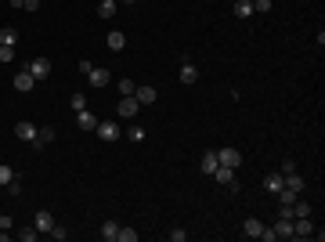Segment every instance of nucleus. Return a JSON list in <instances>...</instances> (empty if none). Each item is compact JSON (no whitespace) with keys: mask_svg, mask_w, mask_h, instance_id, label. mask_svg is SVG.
<instances>
[{"mask_svg":"<svg viewBox=\"0 0 325 242\" xmlns=\"http://www.w3.org/2000/svg\"><path fill=\"white\" fill-rule=\"evenodd\" d=\"M98 235H101V238H105V242H119V224H116V221H105V224H101V231H98Z\"/></svg>","mask_w":325,"mask_h":242,"instance_id":"f3484780","label":"nucleus"},{"mask_svg":"<svg viewBox=\"0 0 325 242\" xmlns=\"http://www.w3.org/2000/svg\"><path fill=\"white\" fill-rule=\"evenodd\" d=\"M8 192H11V195H22V181H18V177H15V181H11V184H8Z\"/></svg>","mask_w":325,"mask_h":242,"instance_id":"c9c22d12","label":"nucleus"},{"mask_svg":"<svg viewBox=\"0 0 325 242\" xmlns=\"http://www.w3.org/2000/svg\"><path fill=\"white\" fill-rule=\"evenodd\" d=\"M221 163H217V152H202V174H213Z\"/></svg>","mask_w":325,"mask_h":242,"instance_id":"4be33fe9","label":"nucleus"},{"mask_svg":"<svg viewBox=\"0 0 325 242\" xmlns=\"http://www.w3.org/2000/svg\"><path fill=\"white\" fill-rule=\"evenodd\" d=\"M76 127L84 130V134H91V130L98 127V116H94L91 109H79V112H76Z\"/></svg>","mask_w":325,"mask_h":242,"instance_id":"6e6552de","label":"nucleus"},{"mask_svg":"<svg viewBox=\"0 0 325 242\" xmlns=\"http://www.w3.org/2000/svg\"><path fill=\"white\" fill-rule=\"evenodd\" d=\"M47 238H55V242H65V238H69V231H65V228H58V224H55V228H51V231H47Z\"/></svg>","mask_w":325,"mask_h":242,"instance_id":"c85d7f7f","label":"nucleus"},{"mask_svg":"<svg viewBox=\"0 0 325 242\" xmlns=\"http://www.w3.org/2000/svg\"><path fill=\"white\" fill-rule=\"evenodd\" d=\"M181 84H184V87L199 84V69H195L192 62H184V65H181Z\"/></svg>","mask_w":325,"mask_h":242,"instance_id":"4468645a","label":"nucleus"},{"mask_svg":"<svg viewBox=\"0 0 325 242\" xmlns=\"http://www.w3.org/2000/svg\"><path fill=\"white\" fill-rule=\"evenodd\" d=\"M0 44H4V47H15V44H18V29L4 25V29H0Z\"/></svg>","mask_w":325,"mask_h":242,"instance_id":"412c9836","label":"nucleus"},{"mask_svg":"<svg viewBox=\"0 0 325 242\" xmlns=\"http://www.w3.org/2000/svg\"><path fill=\"white\" fill-rule=\"evenodd\" d=\"M105 44H109V51H123V47H127V36L119 33V29H112V33H109V40H105Z\"/></svg>","mask_w":325,"mask_h":242,"instance_id":"a211bd4d","label":"nucleus"},{"mask_svg":"<svg viewBox=\"0 0 325 242\" xmlns=\"http://www.w3.org/2000/svg\"><path fill=\"white\" fill-rule=\"evenodd\" d=\"M33 228H36L40 235H47V231L55 228V213H51V210H36V217H33Z\"/></svg>","mask_w":325,"mask_h":242,"instance_id":"0eeeda50","label":"nucleus"},{"mask_svg":"<svg viewBox=\"0 0 325 242\" xmlns=\"http://www.w3.org/2000/svg\"><path fill=\"white\" fill-rule=\"evenodd\" d=\"M69 105H72V109L79 112V109H87V98H84V94L76 91V94H69Z\"/></svg>","mask_w":325,"mask_h":242,"instance_id":"cd10ccee","label":"nucleus"},{"mask_svg":"<svg viewBox=\"0 0 325 242\" xmlns=\"http://www.w3.org/2000/svg\"><path fill=\"white\" fill-rule=\"evenodd\" d=\"M15 238H18V242H36L40 231H36V228H22V231H15Z\"/></svg>","mask_w":325,"mask_h":242,"instance_id":"393cba45","label":"nucleus"},{"mask_svg":"<svg viewBox=\"0 0 325 242\" xmlns=\"http://www.w3.org/2000/svg\"><path fill=\"white\" fill-rule=\"evenodd\" d=\"M127 4H130V0H127Z\"/></svg>","mask_w":325,"mask_h":242,"instance_id":"ea45409f","label":"nucleus"},{"mask_svg":"<svg viewBox=\"0 0 325 242\" xmlns=\"http://www.w3.org/2000/svg\"><path fill=\"white\" fill-rule=\"evenodd\" d=\"M116 91H119V98H130V94L138 91V84H134V79H119V84H116Z\"/></svg>","mask_w":325,"mask_h":242,"instance_id":"5701e85b","label":"nucleus"},{"mask_svg":"<svg viewBox=\"0 0 325 242\" xmlns=\"http://www.w3.org/2000/svg\"><path fill=\"white\" fill-rule=\"evenodd\" d=\"M119 242H138V231L134 228H119Z\"/></svg>","mask_w":325,"mask_h":242,"instance_id":"7c9ffc66","label":"nucleus"},{"mask_svg":"<svg viewBox=\"0 0 325 242\" xmlns=\"http://www.w3.org/2000/svg\"><path fill=\"white\" fill-rule=\"evenodd\" d=\"M127 138H130V141H141V138H145V130H141V127H130V130H127Z\"/></svg>","mask_w":325,"mask_h":242,"instance_id":"72a5a7b5","label":"nucleus"},{"mask_svg":"<svg viewBox=\"0 0 325 242\" xmlns=\"http://www.w3.org/2000/svg\"><path fill=\"white\" fill-rule=\"evenodd\" d=\"M231 15H235V18H250V15H253V0H235V4H231Z\"/></svg>","mask_w":325,"mask_h":242,"instance_id":"2eb2a0df","label":"nucleus"},{"mask_svg":"<svg viewBox=\"0 0 325 242\" xmlns=\"http://www.w3.org/2000/svg\"><path fill=\"white\" fill-rule=\"evenodd\" d=\"M282 181H286V188H289V192H296V195H304V188H307V181H304L296 170H293V174H282Z\"/></svg>","mask_w":325,"mask_h":242,"instance_id":"f8f14e48","label":"nucleus"},{"mask_svg":"<svg viewBox=\"0 0 325 242\" xmlns=\"http://www.w3.org/2000/svg\"><path fill=\"white\" fill-rule=\"evenodd\" d=\"M11 224H15V221H11V213H0V228H4V231H11Z\"/></svg>","mask_w":325,"mask_h":242,"instance_id":"f704fd0d","label":"nucleus"},{"mask_svg":"<svg viewBox=\"0 0 325 242\" xmlns=\"http://www.w3.org/2000/svg\"><path fill=\"white\" fill-rule=\"evenodd\" d=\"M264 188H267L271 195H278L282 188H286V181H282V174H267V177H264Z\"/></svg>","mask_w":325,"mask_h":242,"instance_id":"6ab92c4d","label":"nucleus"},{"mask_svg":"<svg viewBox=\"0 0 325 242\" xmlns=\"http://www.w3.org/2000/svg\"><path fill=\"white\" fill-rule=\"evenodd\" d=\"M0 62H15V47H4V44H0Z\"/></svg>","mask_w":325,"mask_h":242,"instance_id":"473e14b6","label":"nucleus"},{"mask_svg":"<svg viewBox=\"0 0 325 242\" xmlns=\"http://www.w3.org/2000/svg\"><path fill=\"white\" fill-rule=\"evenodd\" d=\"M11 181H15V170H11L8 163H0V184H4V188H8Z\"/></svg>","mask_w":325,"mask_h":242,"instance_id":"a878e982","label":"nucleus"},{"mask_svg":"<svg viewBox=\"0 0 325 242\" xmlns=\"http://www.w3.org/2000/svg\"><path fill=\"white\" fill-rule=\"evenodd\" d=\"M260 231H264V221H257V217L242 221V235H246V238H260Z\"/></svg>","mask_w":325,"mask_h":242,"instance_id":"9b49d317","label":"nucleus"},{"mask_svg":"<svg viewBox=\"0 0 325 242\" xmlns=\"http://www.w3.org/2000/svg\"><path fill=\"white\" fill-rule=\"evenodd\" d=\"M0 242H4V228H0Z\"/></svg>","mask_w":325,"mask_h":242,"instance_id":"58836bf2","label":"nucleus"},{"mask_svg":"<svg viewBox=\"0 0 325 242\" xmlns=\"http://www.w3.org/2000/svg\"><path fill=\"white\" fill-rule=\"evenodd\" d=\"M210 177H213L217 184H224V188H231V195L238 192V177H235V170H231V167H217V170H213Z\"/></svg>","mask_w":325,"mask_h":242,"instance_id":"f03ea898","label":"nucleus"},{"mask_svg":"<svg viewBox=\"0 0 325 242\" xmlns=\"http://www.w3.org/2000/svg\"><path fill=\"white\" fill-rule=\"evenodd\" d=\"M15 138H22V141H33V138H36V127L29 123V119H22V123H15Z\"/></svg>","mask_w":325,"mask_h":242,"instance_id":"dca6fc26","label":"nucleus"},{"mask_svg":"<svg viewBox=\"0 0 325 242\" xmlns=\"http://www.w3.org/2000/svg\"><path fill=\"white\" fill-rule=\"evenodd\" d=\"M116 15V0H101L98 4V18H112Z\"/></svg>","mask_w":325,"mask_h":242,"instance_id":"b1692460","label":"nucleus"},{"mask_svg":"<svg viewBox=\"0 0 325 242\" xmlns=\"http://www.w3.org/2000/svg\"><path fill=\"white\" fill-rule=\"evenodd\" d=\"M217 163H221V167L238 170V167H242V152H238V148H231V145H228V148H217Z\"/></svg>","mask_w":325,"mask_h":242,"instance_id":"f257e3e1","label":"nucleus"},{"mask_svg":"<svg viewBox=\"0 0 325 242\" xmlns=\"http://www.w3.org/2000/svg\"><path fill=\"white\" fill-rule=\"evenodd\" d=\"M260 242H275V228H264L260 231Z\"/></svg>","mask_w":325,"mask_h":242,"instance_id":"e433bc0d","label":"nucleus"},{"mask_svg":"<svg viewBox=\"0 0 325 242\" xmlns=\"http://www.w3.org/2000/svg\"><path fill=\"white\" fill-rule=\"evenodd\" d=\"M293 217H311V203H300V199H296V203H293Z\"/></svg>","mask_w":325,"mask_h":242,"instance_id":"bb28decb","label":"nucleus"},{"mask_svg":"<svg viewBox=\"0 0 325 242\" xmlns=\"http://www.w3.org/2000/svg\"><path fill=\"white\" fill-rule=\"evenodd\" d=\"M51 141H55V127H36V138H33L29 145H33L36 152H40V148H47Z\"/></svg>","mask_w":325,"mask_h":242,"instance_id":"1a4fd4ad","label":"nucleus"},{"mask_svg":"<svg viewBox=\"0 0 325 242\" xmlns=\"http://www.w3.org/2000/svg\"><path fill=\"white\" fill-rule=\"evenodd\" d=\"M134 98H138V105L145 109V105H155V101H159V91H155V87H138Z\"/></svg>","mask_w":325,"mask_h":242,"instance_id":"9d476101","label":"nucleus"},{"mask_svg":"<svg viewBox=\"0 0 325 242\" xmlns=\"http://www.w3.org/2000/svg\"><path fill=\"white\" fill-rule=\"evenodd\" d=\"M167 238H170V242H184V238H188V231H184V228H170V231H167Z\"/></svg>","mask_w":325,"mask_h":242,"instance_id":"c756f323","label":"nucleus"},{"mask_svg":"<svg viewBox=\"0 0 325 242\" xmlns=\"http://www.w3.org/2000/svg\"><path fill=\"white\" fill-rule=\"evenodd\" d=\"M22 8H25V11H36V8H40V0H22Z\"/></svg>","mask_w":325,"mask_h":242,"instance_id":"4c0bfd02","label":"nucleus"},{"mask_svg":"<svg viewBox=\"0 0 325 242\" xmlns=\"http://www.w3.org/2000/svg\"><path fill=\"white\" fill-rule=\"evenodd\" d=\"M94 134H98L101 141H116V138H119V123H116V119H98Z\"/></svg>","mask_w":325,"mask_h":242,"instance_id":"20e7f679","label":"nucleus"},{"mask_svg":"<svg viewBox=\"0 0 325 242\" xmlns=\"http://www.w3.org/2000/svg\"><path fill=\"white\" fill-rule=\"evenodd\" d=\"M29 72H33V79L40 84V79H47L51 76V58H29V65H25Z\"/></svg>","mask_w":325,"mask_h":242,"instance_id":"7ed1b4c3","label":"nucleus"},{"mask_svg":"<svg viewBox=\"0 0 325 242\" xmlns=\"http://www.w3.org/2000/svg\"><path fill=\"white\" fill-rule=\"evenodd\" d=\"M141 112V105H138V98L130 94V98H119V105H116V116H123V119H134Z\"/></svg>","mask_w":325,"mask_h":242,"instance_id":"423d86ee","label":"nucleus"},{"mask_svg":"<svg viewBox=\"0 0 325 242\" xmlns=\"http://www.w3.org/2000/svg\"><path fill=\"white\" fill-rule=\"evenodd\" d=\"M87 79H91V87H109V79H112V76H109V69H91Z\"/></svg>","mask_w":325,"mask_h":242,"instance_id":"ddd939ff","label":"nucleus"},{"mask_svg":"<svg viewBox=\"0 0 325 242\" xmlns=\"http://www.w3.org/2000/svg\"><path fill=\"white\" fill-rule=\"evenodd\" d=\"M11 87H15L18 94H29V91L36 87V79H33V72H29V69H22V72H15V79H11Z\"/></svg>","mask_w":325,"mask_h":242,"instance_id":"39448f33","label":"nucleus"},{"mask_svg":"<svg viewBox=\"0 0 325 242\" xmlns=\"http://www.w3.org/2000/svg\"><path fill=\"white\" fill-rule=\"evenodd\" d=\"M275 238H293V221L278 217V224H275Z\"/></svg>","mask_w":325,"mask_h":242,"instance_id":"aec40b11","label":"nucleus"},{"mask_svg":"<svg viewBox=\"0 0 325 242\" xmlns=\"http://www.w3.org/2000/svg\"><path fill=\"white\" fill-rule=\"evenodd\" d=\"M271 4H275V0H253V11H260V15H267V11H271Z\"/></svg>","mask_w":325,"mask_h":242,"instance_id":"2f4dec72","label":"nucleus"}]
</instances>
